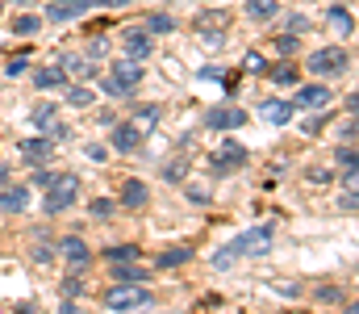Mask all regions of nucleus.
<instances>
[{"label": "nucleus", "instance_id": "f8f14e48", "mask_svg": "<svg viewBox=\"0 0 359 314\" xmlns=\"http://www.w3.org/2000/svg\"><path fill=\"white\" fill-rule=\"evenodd\" d=\"M243 122H247L243 109H213V113H209V130H234V126H243Z\"/></svg>", "mask_w": 359, "mask_h": 314}, {"label": "nucleus", "instance_id": "ddd939ff", "mask_svg": "<svg viewBox=\"0 0 359 314\" xmlns=\"http://www.w3.org/2000/svg\"><path fill=\"white\" fill-rule=\"evenodd\" d=\"M147 202H151L147 185H142V181H126V189H121V206L126 209H142Z\"/></svg>", "mask_w": 359, "mask_h": 314}, {"label": "nucleus", "instance_id": "0eeeda50", "mask_svg": "<svg viewBox=\"0 0 359 314\" xmlns=\"http://www.w3.org/2000/svg\"><path fill=\"white\" fill-rule=\"evenodd\" d=\"M121 46H126V55H130V59H151V51H155V42H151V34H147V30H126Z\"/></svg>", "mask_w": 359, "mask_h": 314}, {"label": "nucleus", "instance_id": "58836bf2", "mask_svg": "<svg viewBox=\"0 0 359 314\" xmlns=\"http://www.w3.org/2000/svg\"><path fill=\"white\" fill-rule=\"evenodd\" d=\"M34 260H38V264H50V260H55V251H50V247H42V243H38V247H34Z\"/></svg>", "mask_w": 359, "mask_h": 314}, {"label": "nucleus", "instance_id": "6ab92c4d", "mask_svg": "<svg viewBox=\"0 0 359 314\" xmlns=\"http://www.w3.org/2000/svg\"><path fill=\"white\" fill-rule=\"evenodd\" d=\"M326 17H330V25H334L339 34H351V30H355V17H351V8H343V4H334Z\"/></svg>", "mask_w": 359, "mask_h": 314}, {"label": "nucleus", "instance_id": "c9c22d12", "mask_svg": "<svg viewBox=\"0 0 359 314\" xmlns=\"http://www.w3.org/2000/svg\"><path fill=\"white\" fill-rule=\"evenodd\" d=\"M355 206H359L355 189H347V193H343V202H339V209H343V214H355Z\"/></svg>", "mask_w": 359, "mask_h": 314}, {"label": "nucleus", "instance_id": "9d476101", "mask_svg": "<svg viewBox=\"0 0 359 314\" xmlns=\"http://www.w3.org/2000/svg\"><path fill=\"white\" fill-rule=\"evenodd\" d=\"M59 251H63V256H67V260H72V264H80V268H84V264H88V260H92L88 243H84V239H80V235H67V239H63V243H59Z\"/></svg>", "mask_w": 359, "mask_h": 314}, {"label": "nucleus", "instance_id": "dca6fc26", "mask_svg": "<svg viewBox=\"0 0 359 314\" xmlns=\"http://www.w3.org/2000/svg\"><path fill=\"white\" fill-rule=\"evenodd\" d=\"M34 84H38V89H63V84H67V72H63V67H38V72H34Z\"/></svg>", "mask_w": 359, "mask_h": 314}, {"label": "nucleus", "instance_id": "f257e3e1", "mask_svg": "<svg viewBox=\"0 0 359 314\" xmlns=\"http://www.w3.org/2000/svg\"><path fill=\"white\" fill-rule=\"evenodd\" d=\"M42 193H46V197H42V209H46V214H63L67 206H76V197H80V176L55 172L50 185H46Z\"/></svg>", "mask_w": 359, "mask_h": 314}, {"label": "nucleus", "instance_id": "a211bd4d", "mask_svg": "<svg viewBox=\"0 0 359 314\" xmlns=\"http://www.w3.org/2000/svg\"><path fill=\"white\" fill-rule=\"evenodd\" d=\"M80 13H84V8H80V0H55L46 17H50V21H72V17H80Z\"/></svg>", "mask_w": 359, "mask_h": 314}, {"label": "nucleus", "instance_id": "cd10ccee", "mask_svg": "<svg viewBox=\"0 0 359 314\" xmlns=\"http://www.w3.org/2000/svg\"><path fill=\"white\" fill-rule=\"evenodd\" d=\"M38 25H42V21H38L34 13H25V17H17V21H13V34H21V38H29V34H38Z\"/></svg>", "mask_w": 359, "mask_h": 314}, {"label": "nucleus", "instance_id": "e433bc0d", "mask_svg": "<svg viewBox=\"0 0 359 314\" xmlns=\"http://www.w3.org/2000/svg\"><path fill=\"white\" fill-rule=\"evenodd\" d=\"M201 42H205V46H222L226 34H222V30H209V34H201Z\"/></svg>", "mask_w": 359, "mask_h": 314}, {"label": "nucleus", "instance_id": "1a4fd4ad", "mask_svg": "<svg viewBox=\"0 0 359 314\" xmlns=\"http://www.w3.org/2000/svg\"><path fill=\"white\" fill-rule=\"evenodd\" d=\"M0 209H4V214H21V209H29V189H25V185H8V189L0 193Z\"/></svg>", "mask_w": 359, "mask_h": 314}, {"label": "nucleus", "instance_id": "49530a36", "mask_svg": "<svg viewBox=\"0 0 359 314\" xmlns=\"http://www.w3.org/2000/svg\"><path fill=\"white\" fill-rule=\"evenodd\" d=\"M13 4H25V0H13Z\"/></svg>", "mask_w": 359, "mask_h": 314}, {"label": "nucleus", "instance_id": "f03ea898", "mask_svg": "<svg viewBox=\"0 0 359 314\" xmlns=\"http://www.w3.org/2000/svg\"><path fill=\"white\" fill-rule=\"evenodd\" d=\"M151 302H155V298H151V289H147L142 281L117 285V289L104 294V306H109V310H142V306H151Z\"/></svg>", "mask_w": 359, "mask_h": 314}, {"label": "nucleus", "instance_id": "a19ab883", "mask_svg": "<svg viewBox=\"0 0 359 314\" xmlns=\"http://www.w3.org/2000/svg\"><path fill=\"white\" fill-rule=\"evenodd\" d=\"M318 298H322V302H339V298H343V289H334V285H326V289H318Z\"/></svg>", "mask_w": 359, "mask_h": 314}, {"label": "nucleus", "instance_id": "a18cd8bd", "mask_svg": "<svg viewBox=\"0 0 359 314\" xmlns=\"http://www.w3.org/2000/svg\"><path fill=\"white\" fill-rule=\"evenodd\" d=\"M104 4H113V8H121V4H126V0H104Z\"/></svg>", "mask_w": 359, "mask_h": 314}, {"label": "nucleus", "instance_id": "c756f323", "mask_svg": "<svg viewBox=\"0 0 359 314\" xmlns=\"http://www.w3.org/2000/svg\"><path fill=\"white\" fill-rule=\"evenodd\" d=\"M276 55H284V59L297 55V34H280V38H276Z\"/></svg>", "mask_w": 359, "mask_h": 314}, {"label": "nucleus", "instance_id": "2eb2a0df", "mask_svg": "<svg viewBox=\"0 0 359 314\" xmlns=\"http://www.w3.org/2000/svg\"><path fill=\"white\" fill-rule=\"evenodd\" d=\"M50 151H55V143H46V138H25V143H21V155H25L29 164H46Z\"/></svg>", "mask_w": 359, "mask_h": 314}, {"label": "nucleus", "instance_id": "7c9ffc66", "mask_svg": "<svg viewBox=\"0 0 359 314\" xmlns=\"http://www.w3.org/2000/svg\"><path fill=\"white\" fill-rule=\"evenodd\" d=\"M243 67H247V72H264L268 63H264V55H259V51H247V55H243Z\"/></svg>", "mask_w": 359, "mask_h": 314}, {"label": "nucleus", "instance_id": "39448f33", "mask_svg": "<svg viewBox=\"0 0 359 314\" xmlns=\"http://www.w3.org/2000/svg\"><path fill=\"white\" fill-rule=\"evenodd\" d=\"M247 164V147L243 143H222V151L209 159V172L213 176H226V172H234V168H243Z\"/></svg>", "mask_w": 359, "mask_h": 314}, {"label": "nucleus", "instance_id": "6e6552de", "mask_svg": "<svg viewBox=\"0 0 359 314\" xmlns=\"http://www.w3.org/2000/svg\"><path fill=\"white\" fill-rule=\"evenodd\" d=\"M138 143H142V130H138L134 122H126V126L113 122V147H117V151L130 155V151H138Z\"/></svg>", "mask_w": 359, "mask_h": 314}, {"label": "nucleus", "instance_id": "393cba45", "mask_svg": "<svg viewBox=\"0 0 359 314\" xmlns=\"http://www.w3.org/2000/svg\"><path fill=\"white\" fill-rule=\"evenodd\" d=\"M92 101H96V97H92V89H84V84H72V89H67V105H72V109H88Z\"/></svg>", "mask_w": 359, "mask_h": 314}, {"label": "nucleus", "instance_id": "4468645a", "mask_svg": "<svg viewBox=\"0 0 359 314\" xmlns=\"http://www.w3.org/2000/svg\"><path fill=\"white\" fill-rule=\"evenodd\" d=\"M259 113H264V122H271V126H288L292 122V105L288 101H264Z\"/></svg>", "mask_w": 359, "mask_h": 314}, {"label": "nucleus", "instance_id": "72a5a7b5", "mask_svg": "<svg viewBox=\"0 0 359 314\" xmlns=\"http://www.w3.org/2000/svg\"><path fill=\"white\" fill-rule=\"evenodd\" d=\"M21 72H25V51L8 59V67H4V76H21Z\"/></svg>", "mask_w": 359, "mask_h": 314}, {"label": "nucleus", "instance_id": "de8ad7c7", "mask_svg": "<svg viewBox=\"0 0 359 314\" xmlns=\"http://www.w3.org/2000/svg\"><path fill=\"white\" fill-rule=\"evenodd\" d=\"M0 8H4V0H0Z\"/></svg>", "mask_w": 359, "mask_h": 314}, {"label": "nucleus", "instance_id": "79ce46f5", "mask_svg": "<svg viewBox=\"0 0 359 314\" xmlns=\"http://www.w3.org/2000/svg\"><path fill=\"white\" fill-rule=\"evenodd\" d=\"M50 176H55V172H46V168H38V172H34V185H38V189H46V185H50Z\"/></svg>", "mask_w": 359, "mask_h": 314}, {"label": "nucleus", "instance_id": "c85d7f7f", "mask_svg": "<svg viewBox=\"0 0 359 314\" xmlns=\"http://www.w3.org/2000/svg\"><path fill=\"white\" fill-rule=\"evenodd\" d=\"M192 256V247H176V251H163L159 256V268H176V264H184Z\"/></svg>", "mask_w": 359, "mask_h": 314}, {"label": "nucleus", "instance_id": "4be33fe9", "mask_svg": "<svg viewBox=\"0 0 359 314\" xmlns=\"http://www.w3.org/2000/svg\"><path fill=\"white\" fill-rule=\"evenodd\" d=\"M113 281L134 285V281H142V268H134V260H121V264H113Z\"/></svg>", "mask_w": 359, "mask_h": 314}, {"label": "nucleus", "instance_id": "7ed1b4c3", "mask_svg": "<svg viewBox=\"0 0 359 314\" xmlns=\"http://www.w3.org/2000/svg\"><path fill=\"white\" fill-rule=\"evenodd\" d=\"M347 63H351V55H347L343 46H322V51L309 55V72H313V76H343Z\"/></svg>", "mask_w": 359, "mask_h": 314}, {"label": "nucleus", "instance_id": "9b49d317", "mask_svg": "<svg viewBox=\"0 0 359 314\" xmlns=\"http://www.w3.org/2000/svg\"><path fill=\"white\" fill-rule=\"evenodd\" d=\"M297 105H301V109H322V105H330V89H326V84H305V89L297 93Z\"/></svg>", "mask_w": 359, "mask_h": 314}, {"label": "nucleus", "instance_id": "f704fd0d", "mask_svg": "<svg viewBox=\"0 0 359 314\" xmlns=\"http://www.w3.org/2000/svg\"><path fill=\"white\" fill-rule=\"evenodd\" d=\"M100 89H104L109 97H126V89H121V84H117L113 76H100Z\"/></svg>", "mask_w": 359, "mask_h": 314}, {"label": "nucleus", "instance_id": "c03bdc74", "mask_svg": "<svg viewBox=\"0 0 359 314\" xmlns=\"http://www.w3.org/2000/svg\"><path fill=\"white\" fill-rule=\"evenodd\" d=\"M8 176H13V172H8V168H0V189L8 185Z\"/></svg>", "mask_w": 359, "mask_h": 314}, {"label": "nucleus", "instance_id": "bb28decb", "mask_svg": "<svg viewBox=\"0 0 359 314\" xmlns=\"http://www.w3.org/2000/svg\"><path fill=\"white\" fill-rule=\"evenodd\" d=\"M29 117H34V126H38V130H50V126H55V105L42 101L34 113H29Z\"/></svg>", "mask_w": 359, "mask_h": 314}, {"label": "nucleus", "instance_id": "aec40b11", "mask_svg": "<svg viewBox=\"0 0 359 314\" xmlns=\"http://www.w3.org/2000/svg\"><path fill=\"white\" fill-rule=\"evenodd\" d=\"M155 122H159V105H138L134 109V126L147 134V130H155Z\"/></svg>", "mask_w": 359, "mask_h": 314}, {"label": "nucleus", "instance_id": "20e7f679", "mask_svg": "<svg viewBox=\"0 0 359 314\" xmlns=\"http://www.w3.org/2000/svg\"><path fill=\"white\" fill-rule=\"evenodd\" d=\"M271 239H276V226H255V230H243V235L230 243V251H234V256H264L271 247Z\"/></svg>", "mask_w": 359, "mask_h": 314}, {"label": "nucleus", "instance_id": "ea45409f", "mask_svg": "<svg viewBox=\"0 0 359 314\" xmlns=\"http://www.w3.org/2000/svg\"><path fill=\"white\" fill-rule=\"evenodd\" d=\"M80 289H84V285H80L76 277H72V281H63V298H80Z\"/></svg>", "mask_w": 359, "mask_h": 314}, {"label": "nucleus", "instance_id": "423d86ee", "mask_svg": "<svg viewBox=\"0 0 359 314\" xmlns=\"http://www.w3.org/2000/svg\"><path fill=\"white\" fill-rule=\"evenodd\" d=\"M109 76H113L126 93H134V89L142 84V59H121V63H113V67H109Z\"/></svg>", "mask_w": 359, "mask_h": 314}, {"label": "nucleus", "instance_id": "5701e85b", "mask_svg": "<svg viewBox=\"0 0 359 314\" xmlns=\"http://www.w3.org/2000/svg\"><path fill=\"white\" fill-rule=\"evenodd\" d=\"M63 72H67V76H76V80H88L92 63H88V59H80V55H63Z\"/></svg>", "mask_w": 359, "mask_h": 314}, {"label": "nucleus", "instance_id": "473e14b6", "mask_svg": "<svg viewBox=\"0 0 359 314\" xmlns=\"http://www.w3.org/2000/svg\"><path fill=\"white\" fill-rule=\"evenodd\" d=\"M92 214H96V218H109V214H113V209H117V206H113V202H109V197H96V202H92Z\"/></svg>", "mask_w": 359, "mask_h": 314}, {"label": "nucleus", "instance_id": "b1692460", "mask_svg": "<svg viewBox=\"0 0 359 314\" xmlns=\"http://www.w3.org/2000/svg\"><path fill=\"white\" fill-rule=\"evenodd\" d=\"M264 72H268V80H276V84H297L301 80V72L292 63H276V67H264Z\"/></svg>", "mask_w": 359, "mask_h": 314}, {"label": "nucleus", "instance_id": "a878e982", "mask_svg": "<svg viewBox=\"0 0 359 314\" xmlns=\"http://www.w3.org/2000/svg\"><path fill=\"white\" fill-rule=\"evenodd\" d=\"M172 25H176V21H172V17H168V13H151V17H147V25H142V30H147V34H168V30H172Z\"/></svg>", "mask_w": 359, "mask_h": 314}, {"label": "nucleus", "instance_id": "412c9836", "mask_svg": "<svg viewBox=\"0 0 359 314\" xmlns=\"http://www.w3.org/2000/svg\"><path fill=\"white\" fill-rule=\"evenodd\" d=\"M104 256H109V264H121V260H142V247H138V243H117V247H109Z\"/></svg>", "mask_w": 359, "mask_h": 314}, {"label": "nucleus", "instance_id": "4c0bfd02", "mask_svg": "<svg viewBox=\"0 0 359 314\" xmlns=\"http://www.w3.org/2000/svg\"><path fill=\"white\" fill-rule=\"evenodd\" d=\"M104 51H109V42H104V38L96 34V38H92V42H88V55H92V59H96V55H104Z\"/></svg>", "mask_w": 359, "mask_h": 314}, {"label": "nucleus", "instance_id": "2f4dec72", "mask_svg": "<svg viewBox=\"0 0 359 314\" xmlns=\"http://www.w3.org/2000/svg\"><path fill=\"white\" fill-rule=\"evenodd\" d=\"M184 172H188V164H184V159H176V164H168V168H163V176H168L172 185H176V181H184Z\"/></svg>", "mask_w": 359, "mask_h": 314}, {"label": "nucleus", "instance_id": "f3484780", "mask_svg": "<svg viewBox=\"0 0 359 314\" xmlns=\"http://www.w3.org/2000/svg\"><path fill=\"white\" fill-rule=\"evenodd\" d=\"M276 13H280L276 0H247V17H251V21H271Z\"/></svg>", "mask_w": 359, "mask_h": 314}, {"label": "nucleus", "instance_id": "37998d69", "mask_svg": "<svg viewBox=\"0 0 359 314\" xmlns=\"http://www.w3.org/2000/svg\"><path fill=\"white\" fill-rule=\"evenodd\" d=\"M288 25H292V34H297V30H305V25H309V17H301V13H292V17H288Z\"/></svg>", "mask_w": 359, "mask_h": 314}]
</instances>
